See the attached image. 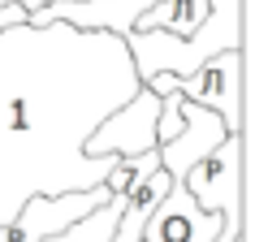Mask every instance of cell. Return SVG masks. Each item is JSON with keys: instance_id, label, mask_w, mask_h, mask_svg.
I'll list each match as a JSON object with an SVG mask.
<instances>
[{"instance_id": "obj_1", "label": "cell", "mask_w": 255, "mask_h": 242, "mask_svg": "<svg viewBox=\"0 0 255 242\" xmlns=\"http://www.w3.org/2000/svg\"><path fill=\"white\" fill-rule=\"evenodd\" d=\"M138 87L121 35L69 22L0 30V229L30 199L104 186L117 156H87V138Z\"/></svg>"}, {"instance_id": "obj_2", "label": "cell", "mask_w": 255, "mask_h": 242, "mask_svg": "<svg viewBox=\"0 0 255 242\" xmlns=\"http://www.w3.org/2000/svg\"><path fill=\"white\" fill-rule=\"evenodd\" d=\"M182 186L199 212H216L225 221L216 242L247 238V225H242V134H225L199 164H190Z\"/></svg>"}, {"instance_id": "obj_3", "label": "cell", "mask_w": 255, "mask_h": 242, "mask_svg": "<svg viewBox=\"0 0 255 242\" xmlns=\"http://www.w3.org/2000/svg\"><path fill=\"white\" fill-rule=\"evenodd\" d=\"M242 65H247V52H221V56H212V61H203L190 78L156 74V78H147L143 87H147L151 95L177 91L182 100L216 113L229 134H242V74H247Z\"/></svg>"}, {"instance_id": "obj_4", "label": "cell", "mask_w": 255, "mask_h": 242, "mask_svg": "<svg viewBox=\"0 0 255 242\" xmlns=\"http://www.w3.org/2000/svg\"><path fill=\"white\" fill-rule=\"evenodd\" d=\"M164 0H48L26 26H43V22H69L78 30H108V35H130L134 22L147 9H156ZM208 9L216 17H242V0H208Z\"/></svg>"}, {"instance_id": "obj_5", "label": "cell", "mask_w": 255, "mask_h": 242, "mask_svg": "<svg viewBox=\"0 0 255 242\" xmlns=\"http://www.w3.org/2000/svg\"><path fill=\"white\" fill-rule=\"evenodd\" d=\"M156 113H160V95H151L147 87H138L130 104H121L113 117L100 121V130L87 138V156H143L156 151Z\"/></svg>"}, {"instance_id": "obj_6", "label": "cell", "mask_w": 255, "mask_h": 242, "mask_svg": "<svg viewBox=\"0 0 255 242\" xmlns=\"http://www.w3.org/2000/svg\"><path fill=\"white\" fill-rule=\"evenodd\" d=\"M225 221L216 212H199L195 199L186 195L182 182H169V195L160 199V208L151 212L143 242H216Z\"/></svg>"}, {"instance_id": "obj_7", "label": "cell", "mask_w": 255, "mask_h": 242, "mask_svg": "<svg viewBox=\"0 0 255 242\" xmlns=\"http://www.w3.org/2000/svg\"><path fill=\"white\" fill-rule=\"evenodd\" d=\"M182 117H186L182 134L156 147V160H160V169L173 177V182H182V177L190 173V164H199L203 156H208V151H212L216 143L229 134L216 113H208V108H199V104H190V100H182Z\"/></svg>"}, {"instance_id": "obj_8", "label": "cell", "mask_w": 255, "mask_h": 242, "mask_svg": "<svg viewBox=\"0 0 255 242\" xmlns=\"http://www.w3.org/2000/svg\"><path fill=\"white\" fill-rule=\"evenodd\" d=\"M169 182L173 177L164 173L160 164H147V169H138L134 182L113 195L117 203V229H113V242H143V229H147L151 212L160 208V199L169 195Z\"/></svg>"}, {"instance_id": "obj_9", "label": "cell", "mask_w": 255, "mask_h": 242, "mask_svg": "<svg viewBox=\"0 0 255 242\" xmlns=\"http://www.w3.org/2000/svg\"><path fill=\"white\" fill-rule=\"evenodd\" d=\"M208 0H164L156 9L134 22V30H164V35H177V39H190L195 30L208 22Z\"/></svg>"}, {"instance_id": "obj_10", "label": "cell", "mask_w": 255, "mask_h": 242, "mask_svg": "<svg viewBox=\"0 0 255 242\" xmlns=\"http://www.w3.org/2000/svg\"><path fill=\"white\" fill-rule=\"evenodd\" d=\"M182 125H186V117H182V95L164 91L160 95V113H156V147L169 143V138H177V134H182Z\"/></svg>"}, {"instance_id": "obj_11", "label": "cell", "mask_w": 255, "mask_h": 242, "mask_svg": "<svg viewBox=\"0 0 255 242\" xmlns=\"http://www.w3.org/2000/svg\"><path fill=\"white\" fill-rule=\"evenodd\" d=\"M22 22H26V9H17V4H0V30L22 26Z\"/></svg>"}, {"instance_id": "obj_12", "label": "cell", "mask_w": 255, "mask_h": 242, "mask_svg": "<svg viewBox=\"0 0 255 242\" xmlns=\"http://www.w3.org/2000/svg\"><path fill=\"white\" fill-rule=\"evenodd\" d=\"M242 242H247V238H242Z\"/></svg>"}]
</instances>
